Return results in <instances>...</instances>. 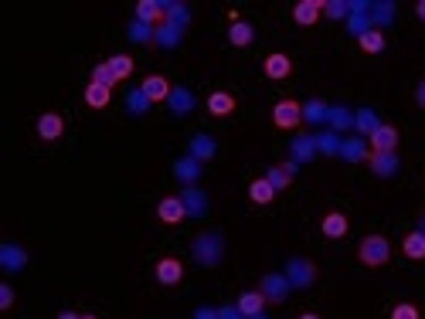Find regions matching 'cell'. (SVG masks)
Returning a JSON list of instances; mask_svg holds the SVG:
<instances>
[{
    "label": "cell",
    "instance_id": "cell-37",
    "mask_svg": "<svg viewBox=\"0 0 425 319\" xmlns=\"http://www.w3.org/2000/svg\"><path fill=\"white\" fill-rule=\"evenodd\" d=\"M153 34H157V28H150V24H143V21H133L130 24V41H140V45H150Z\"/></svg>",
    "mask_w": 425,
    "mask_h": 319
},
{
    "label": "cell",
    "instance_id": "cell-6",
    "mask_svg": "<svg viewBox=\"0 0 425 319\" xmlns=\"http://www.w3.org/2000/svg\"><path fill=\"white\" fill-rule=\"evenodd\" d=\"M367 146H371V153H395L398 150V129L395 126H388V122H381L378 129L367 136Z\"/></svg>",
    "mask_w": 425,
    "mask_h": 319
},
{
    "label": "cell",
    "instance_id": "cell-39",
    "mask_svg": "<svg viewBox=\"0 0 425 319\" xmlns=\"http://www.w3.org/2000/svg\"><path fill=\"white\" fill-rule=\"evenodd\" d=\"M150 106H153V102H150V99H147V95H143V89L130 92V99H126V109H130L133 116H140V112H147V109H150Z\"/></svg>",
    "mask_w": 425,
    "mask_h": 319
},
{
    "label": "cell",
    "instance_id": "cell-1",
    "mask_svg": "<svg viewBox=\"0 0 425 319\" xmlns=\"http://www.w3.org/2000/svg\"><path fill=\"white\" fill-rule=\"evenodd\" d=\"M357 259H361V265H367V269H381V265L392 261V244H388L384 234H367V238H361Z\"/></svg>",
    "mask_w": 425,
    "mask_h": 319
},
{
    "label": "cell",
    "instance_id": "cell-35",
    "mask_svg": "<svg viewBox=\"0 0 425 319\" xmlns=\"http://www.w3.org/2000/svg\"><path fill=\"white\" fill-rule=\"evenodd\" d=\"M109 68H112V75L122 82V78L133 75V58H130V55H112V58H109Z\"/></svg>",
    "mask_w": 425,
    "mask_h": 319
},
{
    "label": "cell",
    "instance_id": "cell-21",
    "mask_svg": "<svg viewBox=\"0 0 425 319\" xmlns=\"http://www.w3.org/2000/svg\"><path fill=\"white\" fill-rule=\"evenodd\" d=\"M235 306L242 309L245 319H252V316H258V313L266 309V296H262L258 289H248V292H242V296H238V303H235Z\"/></svg>",
    "mask_w": 425,
    "mask_h": 319
},
{
    "label": "cell",
    "instance_id": "cell-18",
    "mask_svg": "<svg viewBox=\"0 0 425 319\" xmlns=\"http://www.w3.org/2000/svg\"><path fill=\"white\" fill-rule=\"evenodd\" d=\"M0 265H4L7 272H21V269L28 265V252L17 248V244H0Z\"/></svg>",
    "mask_w": 425,
    "mask_h": 319
},
{
    "label": "cell",
    "instance_id": "cell-14",
    "mask_svg": "<svg viewBox=\"0 0 425 319\" xmlns=\"http://www.w3.org/2000/svg\"><path fill=\"white\" fill-rule=\"evenodd\" d=\"M235 109H238V102H235L231 92H211V95H208V112H211L214 119H225Z\"/></svg>",
    "mask_w": 425,
    "mask_h": 319
},
{
    "label": "cell",
    "instance_id": "cell-23",
    "mask_svg": "<svg viewBox=\"0 0 425 319\" xmlns=\"http://www.w3.org/2000/svg\"><path fill=\"white\" fill-rule=\"evenodd\" d=\"M184 38V28H177V24H170V21H164L160 28H157V34H153V45L160 48H177Z\"/></svg>",
    "mask_w": 425,
    "mask_h": 319
},
{
    "label": "cell",
    "instance_id": "cell-46",
    "mask_svg": "<svg viewBox=\"0 0 425 319\" xmlns=\"http://www.w3.org/2000/svg\"><path fill=\"white\" fill-rule=\"evenodd\" d=\"M415 102H419V106L425 109V78L419 82V89H415Z\"/></svg>",
    "mask_w": 425,
    "mask_h": 319
},
{
    "label": "cell",
    "instance_id": "cell-29",
    "mask_svg": "<svg viewBox=\"0 0 425 319\" xmlns=\"http://www.w3.org/2000/svg\"><path fill=\"white\" fill-rule=\"evenodd\" d=\"M357 45H361L364 55H381V51H384V31H378V28L364 31V34L357 38Z\"/></svg>",
    "mask_w": 425,
    "mask_h": 319
},
{
    "label": "cell",
    "instance_id": "cell-10",
    "mask_svg": "<svg viewBox=\"0 0 425 319\" xmlns=\"http://www.w3.org/2000/svg\"><path fill=\"white\" fill-rule=\"evenodd\" d=\"M323 14V0H300L296 7H293V21L300 24V28H313Z\"/></svg>",
    "mask_w": 425,
    "mask_h": 319
},
{
    "label": "cell",
    "instance_id": "cell-42",
    "mask_svg": "<svg viewBox=\"0 0 425 319\" xmlns=\"http://www.w3.org/2000/svg\"><path fill=\"white\" fill-rule=\"evenodd\" d=\"M323 14H327V17H337V21H340V17H347V14H350V4L330 0V4H323Z\"/></svg>",
    "mask_w": 425,
    "mask_h": 319
},
{
    "label": "cell",
    "instance_id": "cell-2",
    "mask_svg": "<svg viewBox=\"0 0 425 319\" xmlns=\"http://www.w3.org/2000/svg\"><path fill=\"white\" fill-rule=\"evenodd\" d=\"M221 255H225V238H221V234L208 231V234H201L198 242H194V259H198L204 269H214V265L221 261Z\"/></svg>",
    "mask_w": 425,
    "mask_h": 319
},
{
    "label": "cell",
    "instance_id": "cell-19",
    "mask_svg": "<svg viewBox=\"0 0 425 319\" xmlns=\"http://www.w3.org/2000/svg\"><path fill=\"white\" fill-rule=\"evenodd\" d=\"M367 167L374 170L378 177H395L398 173V156L395 153H371V156H367Z\"/></svg>",
    "mask_w": 425,
    "mask_h": 319
},
{
    "label": "cell",
    "instance_id": "cell-3",
    "mask_svg": "<svg viewBox=\"0 0 425 319\" xmlns=\"http://www.w3.org/2000/svg\"><path fill=\"white\" fill-rule=\"evenodd\" d=\"M289 279H286V272H269V275H262V282H258V292L266 296V303H286L289 299Z\"/></svg>",
    "mask_w": 425,
    "mask_h": 319
},
{
    "label": "cell",
    "instance_id": "cell-11",
    "mask_svg": "<svg viewBox=\"0 0 425 319\" xmlns=\"http://www.w3.org/2000/svg\"><path fill=\"white\" fill-rule=\"evenodd\" d=\"M140 89H143V95H147L150 102H167L170 92H174V85H170V82H167L164 75H147Z\"/></svg>",
    "mask_w": 425,
    "mask_h": 319
},
{
    "label": "cell",
    "instance_id": "cell-8",
    "mask_svg": "<svg viewBox=\"0 0 425 319\" xmlns=\"http://www.w3.org/2000/svg\"><path fill=\"white\" fill-rule=\"evenodd\" d=\"M137 21L150 24V28H160V24L167 21V4H160V0H140L137 4Z\"/></svg>",
    "mask_w": 425,
    "mask_h": 319
},
{
    "label": "cell",
    "instance_id": "cell-47",
    "mask_svg": "<svg viewBox=\"0 0 425 319\" xmlns=\"http://www.w3.org/2000/svg\"><path fill=\"white\" fill-rule=\"evenodd\" d=\"M415 17L425 24V0H419V4H415Z\"/></svg>",
    "mask_w": 425,
    "mask_h": 319
},
{
    "label": "cell",
    "instance_id": "cell-25",
    "mask_svg": "<svg viewBox=\"0 0 425 319\" xmlns=\"http://www.w3.org/2000/svg\"><path fill=\"white\" fill-rule=\"evenodd\" d=\"M181 200H184V207H187V214H191V217H201V214L208 211V200H204V194H201L198 187H184Z\"/></svg>",
    "mask_w": 425,
    "mask_h": 319
},
{
    "label": "cell",
    "instance_id": "cell-51",
    "mask_svg": "<svg viewBox=\"0 0 425 319\" xmlns=\"http://www.w3.org/2000/svg\"><path fill=\"white\" fill-rule=\"evenodd\" d=\"M252 319H266V316H262V313H258V316H252Z\"/></svg>",
    "mask_w": 425,
    "mask_h": 319
},
{
    "label": "cell",
    "instance_id": "cell-28",
    "mask_svg": "<svg viewBox=\"0 0 425 319\" xmlns=\"http://www.w3.org/2000/svg\"><path fill=\"white\" fill-rule=\"evenodd\" d=\"M276 194H279V190H276L273 183L266 180V177H258V180L248 183V198L256 200V204H273Z\"/></svg>",
    "mask_w": 425,
    "mask_h": 319
},
{
    "label": "cell",
    "instance_id": "cell-33",
    "mask_svg": "<svg viewBox=\"0 0 425 319\" xmlns=\"http://www.w3.org/2000/svg\"><path fill=\"white\" fill-rule=\"evenodd\" d=\"M293 153H296V163H306L317 156V136H300L293 143Z\"/></svg>",
    "mask_w": 425,
    "mask_h": 319
},
{
    "label": "cell",
    "instance_id": "cell-27",
    "mask_svg": "<svg viewBox=\"0 0 425 319\" xmlns=\"http://www.w3.org/2000/svg\"><path fill=\"white\" fill-rule=\"evenodd\" d=\"M85 102H89V109H106L109 102H112V89L89 82V85H85Z\"/></svg>",
    "mask_w": 425,
    "mask_h": 319
},
{
    "label": "cell",
    "instance_id": "cell-43",
    "mask_svg": "<svg viewBox=\"0 0 425 319\" xmlns=\"http://www.w3.org/2000/svg\"><path fill=\"white\" fill-rule=\"evenodd\" d=\"M218 319H245V316L238 306H221V309H218Z\"/></svg>",
    "mask_w": 425,
    "mask_h": 319
},
{
    "label": "cell",
    "instance_id": "cell-38",
    "mask_svg": "<svg viewBox=\"0 0 425 319\" xmlns=\"http://www.w3.org/2000/svg\"><path fill=\"white\" fill-rule=\"evenodd\" d=\"M340 143H344V139H337L334 129H327V133H317V150H320V153H340Z\"/></svg>",
    "mask_w": 425,
    "mask_h": 319
},
{
    "label": "cell",
    "instance_id": "cell-50",
    "mask_svg": "<svg viewBox=\"0 0 425 319\" xmlns=\"http://www.w3.org/2000/svg\"><path fill=\"white\" fill-rule=\"evenodd\" d=\"M419 231H422V234H425V214H422V228H419Z\"/></svg>",
    "mask_w": 425,
    "mask_h": 319
},
{
    "label": "cell",
    "instance_id": "cell-9",
    "mask_svg": "<svg viewBox=\"0 0 425 319\" xmlns=\"http://www.w3.org/2000/svg\"><path fill=\"white\" fill-rule=\"evenodd\" d=\"M157 217L164 221V225H181L184 217H187V207H184L181 194H174V198H164L157 204Z\"/></svg>",
    "mask_w": 425,
    "mask_h": 319
},
{
    "label": "cell",
    "instance_id": "cell-32",
    "mask_svg": "<svg viewBox=\"0 0 425 319\" xmlns=\"http://www.w3.org/2000/svg\"><path fill=\"white\" fill-rule=\"evenodd\" d=\"M327 116H330V106H327V102H320V99H310V102L303 106V119L310 122V126L327 122Z\"/></svg>",
    "mask_w": 425,
    "mask_h": 319
},
{
    "label": "cell",
    "instance_id": "cell-48",
    "mask_svg": "<svg viewBox=\"0 0 425 319\" xmlns=\"http://www.w3.org/2000/svg\"><path fill=\"white\" fill-rule=\"evenodd\" d=\"M58 319H82V316H78V313H61Z\"/></svg>",
    "mask_w": 425,
    "mask_h": 319
},
{
    "label": "cell",
    "instance_id": "cell-31",
    "mask_svg": "<svg viewBox=\"0 0 425 319\" xmlns=\"http://www.w3.org/2000/svg\"><path fill=\"white\" fill-rule=\"evenodd\" d=\"M167 102H170V112H174V116H187V112L194 109V95L187 89H174Z\"/></svg>",
    "mask_w": 425,
    "mask_h": 319
},
{
    "label": "cell",
    "instance_id": "cell-34",
    "mask_svg": "<svg viewBox=\"0 0 425 319\" xmlns=\"http://www.w3.org/2000/svg\"><path fill=\"white\" fill-rule=\"evenodd\" d=\"M327 122H330V129H354V112L344 106H337V109H330Z\"/></svg>",
    "mask_w": 425,
    "mask_h": 319
},
{
    "label": "cell",
    "instance_id": "cell-30",
    "mask_svg": "<svg viewBox=\"0 0 425 319\" xmlns=\"http://www.w3.org/2000/svg\"><path fill=\"white\" fill-rule=\"evenodd\" d=\"M402 252H405L409 259L422 261L425 259V234H422V231H409V234H405V242H402Z\"/></svg>",
    "mask_w": 425,
    "mask_h": 319
},
{
    "label": "cell",
    "instance_id": "cell-5",
    "mask_svg": "<svg viewBox=\"0 0 425 319\" xmlns=\"http://www.w3.org/2000/svg\"><path fill=\"white\" fill-rule=\"evenodd\" d=\"M286 279H289L293 289H306V286L317 282V265L310 259H289L286 261Z\"/></svg>",
    "mask_w": 425,
    "mask_h": 319
},
{
    "label": "cell",
    "instance_id": "cell-13",
    "mask_svg": "<svg viewBox=\"0 0 425 319\" xmlns=\"http://www.w3.org/2000/svg\"><path fill=\"white\" fill-rule=\"evenodd\" d=\"M184 279V261L181 259H160L157 261V282L160 286H177Z\"/></svg>",
    "mask_w": 425,
    "mask_h": 319
},
{
    "label": "cell",
    "instance_id": "cell-52",
    "mask_svg": "<svg viewBox=\"0 0 425 319\" xmlns=\"http://www.w3.org/2000/svg\"><path fill=\"white\" fill-rule=\"evenodd\" d=\"M82 319H99V316H82Z\"/></svg>",
    "mask_w": 425,
    "mask_h": 319
},
{
    "label": "cell",
    "instance_id": "cell-36",
    "mask_svg": "<svg viewBox=\"0 0 425 319\" xmlns=\"http://www.w3.org/2000/svg\"><path fill=\"white\" fill-rule=\"evenodd\" d=\"M92 82H95V85H106V89H116V82H120V78L112 75L109 61H103V65H95V68H92Z\"/></svg>",
    "mask_w": 425,
    "mask_h": 319
},
{
    "label": "cell",
    "instance_id": "cell-16",
    "mask_svg": "<svg viewBox=\"0 0 425 319\" xmlns=\"http://www.w3.org/2000/svg\"><path fill=\"white\" fill-rule=\"evenodd\" d=\"M350 228V221H347V214H340V211H330V214H323V221H320V231H323V238H344Z\"/></svg>",
    "mask_w": 425,
    "mask_h": 319
},
{
    "label": "cell",
    "instance_id": "cell-15",
    "mask_svg": "<svg viewBox=\"0 0 425 319\" xmlns=\"http://www.w3.org/2000/svg\"><path fill=\"white\" fill-rule=\"evenodd\" d=\"M61 133H65V119H61L58 112H45V116L38 119V136L45 139V143L61 139Z\"/></svg>",
    "mask_w": 425,
    "mask_h": 319
},
{
    "label": "cell",
    "instance_id": "cell-24",
    "mask_svg": "<svg viewBox=\"0 0 425 319\" xmlns=\"http://www.w3.org/2000/svg\"><path fill=\"white\" fill-rule=\"evenodd\" d=\"M228 41L235 48H248L252 41H256V28L248 24V21H235L231 28H228Z\"/></svg>",
    "mask_w": 425,
    "mask_h": 319
},
{
    "label": "cell",
    "instance_id": "cell-7",
    "mask_svg": "<svg viewBox=\"0 0 425 319\" xmlns=\"http://www.w3.org/2000/svg\"><path fill=\"white\" fill-rule=\"evenodd\" d=\"M262 72H266V78H273V82H283V78L293 75V61L283 51H273V55H266V61H262Z\"/></svg>",
    "mask_w": 425,
    "mask_h": 319
},
{
    "label": "cell",
    "instance_id": "cell-49",
    "mask_svg": "<svg viewBox=\"0 0 425 319\" xmlns=\"http://www.w3.org/2000/svg\"><path fill=\"white\" fill-rule=\"evenodd\" d=\"M300 319H320V316H317V313H303V316H300Z\"/></svg>",
    "mask_w": 425,
    "mask_h": 319
},
{
    "label": "cell",
    "instance_id": "cell-20",
    "mask_svg": "<svg viewBox=\"0 0 425 319\" xmlns=\"http://www.w3.org/2000/svg\"><path fill=\"white\" fill-rule=\"evenodd\" d=\"M191 156H194L198 163H204V160L218 156V143H214L208 133H198V136H191Z\"/></svg>",
    "mask_w": 425,
    "mask_h": 319
},
{
    "label": "cell",
    "instance_id": "cell-45",
    "mask_svg": "<svg viewBox=\"0 0 425 319\" xmlns=\"http://www.w3.org/2000/svg\"><path fill=\"white\" fill-rule=\"evenodd\" d=\"M194 319H218V309H211V306H201L198 313H194Z\"/></svg>",
    "mask_w": 425,
    "mask_h": 319
},
{
    "label": "cell",
    "instance_id": "cell-40",
    "mask_svg": "<svg viewBox=\"0 0 425 319\" xmlns=\"http://www.w3.org/2000/svg\"><path fill=\"white\" fill-rule=\"evenodd\" d=\"M388 319H422V313H419V306L398 303L395 309H392V316H388Z\"/></svg>",
    "mask_w": 425,
    "mask_h": 319
},
{
    "label": "cell",
    "instance_id": "cell-41",
    "mask_svg": "<svg viewBox=\"0 0 425 319\" xmlns=\"http://www.w3.org/2000/svg\"><path fill=\"white\" fill-rule=\"evenodd\" d=\"M167 21L177 24V28H184V24H187V7H184V4H167Z\"/></svg>",
    "mask_w": 425,
    "mask_h": 319
},
{
    "label": "cell",
    "instance_id": "cell-4",
    "mask_svg": "<svg viewBox=\"0 0 425 319\" xmlns=\"http://www.w3.org/2000/svg\"><path fill=\"white\" fill-rule=\"evenodd\" d=\"M273 122L276 129H296L303 122V106L296 99H279L273 106Z\"/></svg>",
    "mask_w": 425,
    "mask_h": 319
},
{
    "label": "cell",
    "instance_id": "cell-26",
    "mask_svg": "<svg viewBox=\"0 0 425 319\" xmlns=\"http://www.w3.org/2000/svg\"><path fill=\"white\" fill-rule=\"evenodd\" d=\"M378 126H381V119H378L374 109H361V112H354V129H357V136H371Z\"/></svg>",
    "mask_w": 425,
    "mask_h": 319
},
{
    "label": "cell",
    "instance_id": "cell-12",
    "mask_svg": "<svg viewBox=\"0 0 425 319\" xmlns=\"http://www.w3.org/2000/svg\"><path fill=\"white\" fill-rule=\"evenodd\" d=\"M174 177L184 183V187H198V177H201V163L187 153V156H181L177 163H174Z\"/></svg>",
    "mask_w": 425,
    "mask_h": 319
},
{
    "label": "cell",
    "instance_id": "cell-22",
    "mask_svg": "<svg viewBox=\"0 0 425 319\" xmlns=\"http://www.w3.org/2000/svg\"><path fill=\"white\" fill-rule=\"evenodd\" d=\"M293 173H296V160H286V163H279V167L269 170V173H266V180L273 183L276 190H286L289 183H293Z\"/></svg>",
    "mask_w": 425,
    "mask_h": 319
},
{
    "label": "cell",
    "instance_id": "cell-17",
    "mask_svg": "<svg viewBox=\"0 0 425 319\" xmlns=\"http://www.w3.org/2000/svg\"><path fill=\"white\" fill-rule=\"evenodd\" d=\"M340 156H344L347 163H361V160L367 163L371 146H364V139H361V136H347L344 143H340Z\"/></svg>",
    "mask_w": 425,
    "mask_h": 319
},
{
    "label": "cell",
    "instance_id": "cell-44",
    "mask_svg": "<svg viewBox=\"0 0 425 319\" xmlns=\"http://www.w3.org/2000/svg\"><path fill=\"white\" fill-rule=\"evenodd\" d=\"M14 306V289L11 286H0V309H11Z\"/></svg>",
    "mask_w": 425,
    "mask_h": 319
}]
</instances>
